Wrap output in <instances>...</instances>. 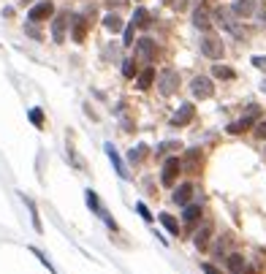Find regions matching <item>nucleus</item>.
<instances>
[{"mask_svg": "<svg viewBox=\"0 0 266 274\" xmlns=\"http://www.w3.org/2000/svg\"><path fill=\"white\" fill-rule=\"evenodd\" d=\"M250 109V112L245 114V117H242V120L239 122H231L228 125V133H234V136H239V133H245V130H250V128H253V122L258 120V114H261V106H247Z\"/></svg>", "mask_w": 266, "mask_h": 274, "instance_id": "nucleus-1", "label": "nucleus"}, {"mask_svg": "<svg viewBox=\"0 0 266 274\" xmlns=\"http://www.w3.org/2000/svg\"><path fill=\"white\" fill-rule=\"evenodd\" d=\"M179 87V74L174 71V68H166L160 76H158V90H160V95H174Z\"/></svg>", "mask_w": 266, "mask_h": 274, "instance_id": "nucleus-2", "label": "nucleus"}, {"mask_svg": "<svg viewBox=\"0 0 266 274\" xmlns=\"http://www.w3.org/2000/svg\"><path fill=\"white\" fill-rule=\"evenodd\" d=\"M136 62H142V65H150L155 60V41L152 38H142V41H136Z\"/></svg>", "mask_w": 266, "mask_h": 274, "instance_id": "nucleus-3", "label": "nucleus"}, {"mask_svg": "<svg viewBox=\"0 0 266 274\" xmlns=\"http://www.w3.org/2000/svg\"><path fill=\"white\" fill-rule=\"evenodd\" d=\"M201 52H204L209 60H220L225 46H223V41L217 36H204V41H201Z\"/></svg>", "mask_w": 266, "mask_h": 274, "instance_id": "nucleus-4", "label": "nucleus"}, {"mask_svg": "<svg viewBox=\"0 0 266 274\" xmlns=\"http://www.w3.org/2000/svg\"><path fill=\"white\" fill-rule=\"evenodd\" d=\"M190 90H193V98H198V100H207L215 92L212 82H209L207 76H195V79L190 82Z\"/></svg>", "mask_w": 266, "mask_h": 274, "instance_id": "nucleus-5", "label": "nucleus"}, {"mask_svg": "<svg viewBox=\"0 0 266 274\" xmlns=\"http://www.w3.org/2000/svg\"><path fill=\"white\" fill-rule=\"evenodd\" d=\"M68 25H71V17H68L65 11L54 17V22H52V38H54V44H62V41H65V30H68Z\"/></svg>", "mask_w": 266, "mask_h": 274, "instance_id": "nucleus-6", "label": "nucleus"}, {"mask_svg": "<svg viewBox=\"0 0 266 274\" xmlns=\"http://www.w3.org/2000/svg\"><path fill=\"white\" fill-rule=\"evenodd\" d=\"M54 14V6L49 3V0H41V3H36L33 9L27 11V19L30 22H41V19H49Z\"/></svg>", "mask_w": 266, "mask_h": 274, "instance_id": "nucleus-7", "label": "nucleus"}, {"mask_svg": "<svg viewBox=\"0 0 266 274\" xmlns=\"http://www.w3.org/2000/svg\"><path fill=\"white\" fill-rule=\"evenodd\" d=\"M193 114H195V106L193 104H182V106H179V112L171 117V125H174V128H185V125L193 120Z\"/></svg>", "mask_w": 266, "mask_h": 274, "instance_id": "nucleus-8", "label": "nucleus"}, {"mask_svg": "<svg viewBox=\"0 0 266 274\" xmlns=\"http://www.w3.org/2000/svg\"><path fill=\"white\" fill-rule=\"evenodd\" d=\"M179 168H182V163H179L177 158H169V160H166V166H163V177H160V182L166 185V187H171V185H174V179H177V174H179Z\"/></svg>", "mask_w": 266, "mask_h": 274, "instance_id": "nucleus-9", "label": "nucleus"}, {"mask_svg": "<svg viewBox=\"0 0 266 274\" xmlns=\"http://www.w3.org/2000/svg\"><path fill=\"white\" fill-rule=\"evenodd\" d=\"M193 25L201 27V30H209V25H212V14H209V6L201 3L198 9L193 11Z\"/></svg>", "mask_w": 266, "mask_h": 274, "instance_id": "nucleus-10", "label": "nucleus"}, {"mask_svg": "<svg viewBox=\"0 0 266 274\" xmlns=\"http://www.w3.org/2000/svg\"><path fill=\"white\" fill-rule=\"evenodd\" d=\"M234 17H237V11H234V9H225V6H220V9L215 11V19L220 22V25H223L225 30H234V27H237Z\"/></svg>", "mask_w": 266, "mask_h": 274, "instance_id": "nucleus-11", "label": "nucleus"}, {"mask_svg": "<svg viewBox=\"0 0 266 274\" xmlns=\"http://www.w3.org/2000/svg\"><path fill=\"white\" fill-rule=\"evenodd\" d=\"M84 33H87V22H84V17H71V36L76 44L84 41Z\"/></svg>", "mask_w": 266, "mask_h": 274, "instance_id": "nucleus-12", "label": "nucleus"}, {"mask_svg": "<svg viewBox=\"0 0 266 274\" xmlns=\"http://www.w3.org/2000/svg\"><path fill=\"white\" fill-rule=\"evenodd\" d=\"M190 195H193V185H190V182H185V185H179V187H177L171 198H174V203H179V207H187Z\"/></svg>", "mask_w": 266, "mask_h": 274, "instance_id": "nucleus-13", "label": "nucleus"}, {"mask_svg": "<svg viewBox=\"0 0 266 274\" xmlns=\"http://www.w3.org/2000/svg\"><path fill=\"white\" fill-rule=\"evenodd\" d=\"M152 82H155V68H152V65H147L144 71L136 76V87H139V90H150V87H152Z\"/></svg>", "mask_w": 266, "mask_h": 274, "instance_id": "nucleus-14", "label": "nucleus"}, {"mask_svg": "<svg viewBox=\"0 0 266 274\" xmlns=\"http://www.w3.org/2000/svg\"><path fill=\"white\" fill-rule=\"evenodd\" d=\"M106 155H109V160L114 163V168H117V174H120L122 179H128V168H125V163L120 160V155H117V150L112 144H106Z\"/></svg>", "mask_w": 266, "mask_h": 274, "instance_id": "nucleus-15", "label": "nucleus"}, {"mask_svg": "<svg viewBox=\"0 0 266 274\" xmlns=\"http://www.w3.org/2000/svg\"><path fill=\"white\" fill-rule=\"evenodd\" d=\"M234 11H237V17H253L255 0H237V3H234Z\"/></svg>", "mask_w": 266, "mask_h": 274, "instance_id": "nucleus-16", "label": "nucleus"}, {"mask_svg": "<svg viewBox=\"0 0 266 274\" xmlns=\"http://www.w3.org/2000/svg\"><path fill=\"white\" fill-rule=\"evenodd\" d=\"M133 25H136V27H150L152 25V22H150V11L139 6V9L133 11Z\"/></svg>", "mask_w": 266, "mask_h": 274, "instance_id": "nucleus-17", "label": "nucleus"}, {"mask_svg": "<svg viewBox=\"0 0 266 274\" xmlns=\"http://www.w3.org/2000/svg\"><path fill=\"white\" fill-rule=\"evenodd\" d=\"M104 27L109 30V33H120L125 25H122V19L117 17V14H106V17H104Z\"/></svg>", "mask_w": 266, "mask_h": 274, "instance_id": "nucleus-18", "label": "nucleus"}, {"mask_svg": "<svg viewBox=\"0 0 266 274\" xmlns=\"http://www.w3.org/2000/svg\"><path fill=\"white\" fill-rule=\"evenodd\" d=\"M160 223H163V228H166V231L171 233V236H179V223H177L169 212H163V215H160Z\"/></svg>", "mask_w": 266, "mask_h": 274, "instance_id": "nucleus-19", "label": "nucleus"}, {"mask_svg": "<svg viewBox=\"0 0 266 274\" xmlns=\"http://www.w3.org/2000/svg\"><path fill=\"white\" fill-rule=\"evenodd\" d=\"M209 236H212V228H209V225H204V228L195 233V239H193V242H195V247H198V250H207Z\"/></svg>", "mask_w": 266, "mask_h": 274, "instance_id": "nucleus-20", "label": "nucleus"}, {"mask_svg": "<svg viewBox=\"0 0 266 274\" xmlns=\"http://www.w3.org/2000/svg\"><path fill=\"white\" fill-rule=\"evenodd\" d=\"M185 223L187 225H195V223H198L201 220V207H195V203H193V207H185Z\"/></svg>", "mask_w": 266, "mask_h": 274, "instance_id": "nucleus-21", "label": "nucleus"}, {"mask_svg": "<svg viewBox=\"0 0 266 274\" xmlns=\"http://www.w3.org/2000/svg\"><path fill=\"white\" fill-rule=\"evenodd\" d=\"M228 269H231V274H242L247 269L245 258H242V255H228Z\"/></svg>", "mask_w": 266, "mask_h": 274, "instance_id": "nucleus-22", "label": "nucleus"}, {"mask_svg": "<svg viewBox=\"0 0 266 274\" xmlns=\"http://www.w3.org/2000/svg\"><path fill=\"white\" fill-rule=\"evenodd\" d=\"M122 76H125V79H133V76H139L136 57H133V60H125V62H122Z\"/></svg>", "mask_w": 266, "mask_h": 274, "instance_id": "nucleus-23", "label": "nucleus"}, {"mask_svg": "<svg viewBox=\"0 0 266 274\" xmlns=\"http://www.w3.org/2000/svg\"><path fill=\"white\" fill-rule=\"evenodd\" d=\"M147 152H150V150H147L144 144H139L136 150H130V152H128V160H130V163H139V160H144V158H147Z\"/></svg>", "mask_w": 266, "mask_h": 274, "instance_id": "nucleus-24", "label": "nucleus"}, {"mask_svg": "<svg viewBox=\"0 0 266 274\" xmlns=\"http://www.w3.org/2000/svg\"><path fill=\"white\" fill-rule=\"evenodd\" d=\"M22 201H25V203H27V209H30V215H33V225H36V231H38V233H41L44 228H41V220H38V209H36V203H33V201H30V198H25V195H22Z\"/></svg>", "mask_w": 266, "mask_h": 274, "instance_id": "nucleus-25", "label": "nucleus"}, {"mask_svg": "<svg viewBox=\"0 0 266 274\" xmlns=\"http://www.w3.org/2000/svg\"><path fill=\"white\" fill-rule=\"evenodd\" d=\"M212 74L217 76V79H234V71H231V68H225V65H215Z\"/></svg>", "mask_w": 266, "mask_h": 274, "instance_id": "nucleus-26", "label": "nucleus"}, {"mask_svg": "<svg viewBox=\"0 0 266 274\" xmlns=\"http://www.w3.org/2000/svg\"><path fill=\"white\" fill-rule=\"evenodd\" d=\"M201 160V155L198 150H187V168H195V163Z\"/></svg>", "mask_w": 266, "mask_h": 274, "instance_id": "nucleus-27", "label": "nucleus"}, {"mask_svg": "<svg viewBox=\"0 0 266 274\" xmlns=\"http://www.w3.org/2000/svg\"><path fill=\"white\" fill-rule=\"evenodd\" d=\"M25 33H27L30 38H36V41H41V38H44V36H41V30H38V27L33 25V22H30V25H25Z\"/></svg>", "mask_w": 266, "mask_h": 274, "instance_id": "nucleus-28", "label": "nucleus"}, {"mask_svg": "<svg viewBox=\"0 0 266 274\" xmlns=\"http://www.w3.org/2000/svg\"><path fill=\"white\" fill-rule=\"evenodd\" d=\"M87 207L92 209V212H101V207H98V195L92 193V190H87Z\"/></svg>", "mask_w": 266, "mask_h": 274, "instance_id": "nucleus-29", "label": "nucleus"}, {"mask_svg": "<svg viewBox=\"0 0 266 274\" xmlns=\"http://www.w3.org/2000/svg\"><path fill=\"white\" fill-rule=\"evenodd\" d=\"M133 30H136V25L130 22V25L125 27V41H122V46H130V44H133Z\"/></svg>", "mask_w": 266, "mask_h": 274, "instance_id": "nucleus-30", "label": "nucleus"}, {"mask_svg": "<svg viewBox=\"0 0 266 274\" xmlns=\"http://www.w3.org/2000/svg\"><path fill=\"white\" fill-rule=\"evenodd\" d=\"M171 150H179V142H163L158 147V152H171Z\"/></svg>", "mask_w": 266, "mask_h": 274, "instance_id": "nucleus-31", "label": "nucleus"}, {"mask_svg": "<svg viewBox=\"0 0 266 274\" xmlns=\"http://www.w3.org/2000/svg\"><path fill=\"white\" fill-rule=\"evenodd\" d=\"M30 120H33V125H44V114L38 112V109H33V112H30Z\"/></svg>", "mask_w": 266, "mask_h": 274, "instance_id": "nucleus-32", "label": "nucleus"}, {"mask_svg": "<svg viewBox=\"0 0 266 274\" xmlns=\"http://www.w3.org/2000/svg\"><path fill=\"white\" fill-rule=\"evenodd\" d=\"M253 65H255V68H261V71H266V57L255 54V57H253Z\"/></svg>", "mask_w": 266, "mask_h": 274, "instance_id": "nucleus-33", "label": "nucleus"}, {"mask_svg": "<svg viewBox=\"0 0 266 274\" xmlns=\"http://www.w3.org/2000/svg\"><path fill=\"white\" fill-rule=\"evenodd\" d=\"M255 136H258V139H266V120L255 125Z\"/></svg>", "mask_w": 266, "mask_h": 274, "instance_id": "nucleus-34", "label": "nucleus"}, {"mask_svg": "<svg viewBox=\"0 0 266 274\" xmlns=\"http://www.w3.org/2000/svg\"><path fill=\"white\" fill-rule=\"evenodd\" d=\"M136 209H139V215L144 217V220H152V215H150V209L144 207V203H136Z\"/></svg>", "mask_w": 266, "mask_h": 274, "instance_id": "nucleus-35", "label": "nucleus"}, {"mask_svg": "<svg viewBox=\"0 0 266 274\" xmlns=\"http://www.w3.org/2000/svg\"><path fill=\"white\" fill-rule=\"evenodd\" d=\"M204 274H220V271H217L212 263H204Z\"/></svg>", "mask_w": 266, "mask_h": 274, "instance_id": "nucleus-36", "label": "nucleus"}, {"mask_svg": "<svg viewBox=\"0 0 266 274\" xmlns=\"http://www.w3.org/2000/svg\"><path fill=\"white\" fill-rule=\"evenodd\" d=\"M242 274H253V269H245V271H242Z\"/></svg>", "mask_w": 266, "mask_h": 274, "instance_id": "nucleus-37", "label": "nucleus"}, {"mask_svg": "<svg viewBox=\"0 0 266 274\" xmlns=\"http://www.w3.org/2000/svg\"><path fill=\"white\" fill-rule=\"evenodd\" d=\"M261 90H263V92H266V82H261Z\"/></svg>", "mask_w": 266, "mask_h": 274, "instance_id": "nucleus-38", "label": "nucleus"}]
</instances>
